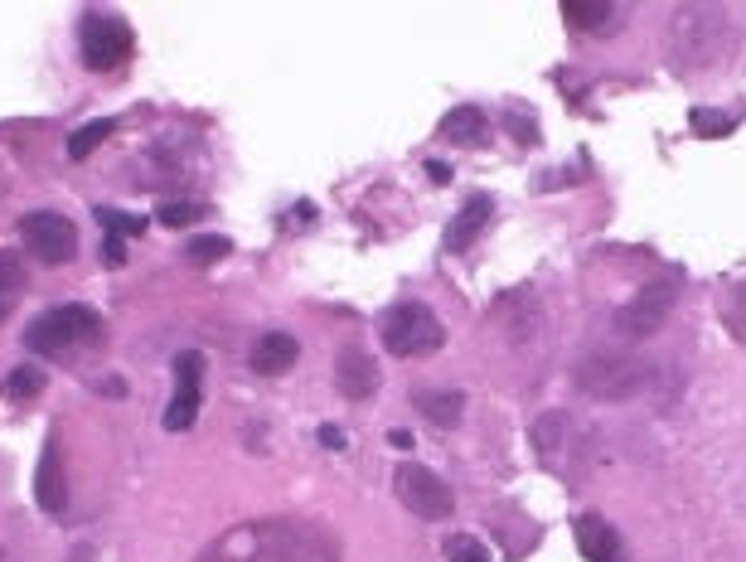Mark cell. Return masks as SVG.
<instances>
[{
  "label": "cell",
  "mask_w": 746,
  "mask_h": 562,
  "mask_svg": "<svg viewBox=\"0 0 746 562\" xmlns=\"http://www.w3.org/2000/svg\"><path fill=\"white\" fill-rule=\"evenodd\" d=\"M344 543L330 524L315 519H248L223 529L214 543H204L194 562H340Z\"/></svg>",
  "instance_id": "cell-1"
},
{
  "label": "cell",
  "mask_w": 746,
  "mask_h": 562,
  "mask_svg": "<svg viewBox=\"0 0 746 562\" xmlns=\"http://www.w3.org/2000/svg\"><path fill=\"white\" fill-rule=\"evenodd\" d=\"M732 15L717 5H679L669 20V63L679 73H708L717 59L732 54Z\"/></svg>",
  "instance_id": "cell-2"
},
{
  "label": "cell",
  "mask_w": 746,
  "mask_h": 562,
  "mask_svg": "<svg viewBox=\"0 0 746 562\" xmlns=\"http://www.w3.org/2000/svg\"><path fill=\"white\" fill-rule=\"evenodd\" d=\"M102 335V320L88 306H54V311H39L25 325V349L39 359H68L78 354L83 344H93Z\"/></svg>",
  "instance_id": "cell-3"
},
{
  "label": "cell",
  "mask_w": 746,
  "mask_h": 562,
  "mask_svg": "<svg viewBox=\"0 0 746 562\" xmlns=\"http://www.w3.org/2000/svg\"><path fill=\"white\" fill-rule=\"evenodd\" d=\"M650 383V364L640 354H621V349H596L577 364V388L596 398V403H621L635 398Z\"/></svg>",
  "instance_id": "cell-4"
},
{
  "label": "cell",
  "mask_w": 746,
  "mask_h": 562,
  "mask_svg": "<svg viewBox=\"0 0 746 562\" xmlns=\"http://www.w3.org/2000/svg\"><path fill=\"white\" fill-rule=\"evenodd\" d=\"M378 340L398 359H422V354H436L446 344V330H441V320L422 301H398L378 320Z\"/></svg>",
  "instance_id": "cell-5"
},
{
  "label": "cell",
  "mask_w": 746,
  "mask_h": 562,
  "mask_svg": "<svg viewBox=\"0 0 746 562\" xmlns=\"http://www.w3.org/2000/svg\"><path fill=\"white\" fill-rule=\"evenodd\" d=\"M78 49H83V63L97 68V73H107V68H122L131 59V49H136V34L126 25L122 15H112V10H88L83 20H78Z\"/></svg>",
  "instance_id": "cell-6"
},
{
  "label": "cell",
  "mask_w": 746,
  "mask_h": 562,
  "mask_svg": "<svg viewBox=\"0 0 746 562\" xmlns=\"http://www.w3.org/2000/svg\"><path fill=\"white\" fill-rule=\"evenodd\" d=\"M674 301H679V277L650 281V286H640L616 311V330H621L625 340H650L654 330L674 315Z\"/></svg>",
  "instance_id": "cell-7"
},
{
  "label": "cell",
  "mask_w": 746,
  "mask_h": 562,
  "mask_svg": "<svg viewBox=\"0 0 746 562\" xmlns=\"http://www.w3.org/2000/svg\"><path fill=\"white\" fill-rule=\"evenodd\" d=\"M393 490H398V500L417 514V519H446L451 509H456V495H451V485L436 475V470L417 466V461H403V466L393 470Z\"/></svg>",
  "instance_id": "cell-8"
},
{
  "label": "cell",
  "mask_w": 746,
  "mask_h": 562,
  "mask_svg": "<svg viewBox=\"0 0 746 562\" xmlns=\"http://www.w3.org/2000/svg\"><path fill=\"white\" fill-rule=\"evenodd\" d=\"M20 238L25 248L44 262V267H63L73 252H78V228L68 214H54V209H39V214H25L20 219Z\"/></svg>",
  "instance_id": "cell-9"
},
{
  "label": "cell",
  "mask_w": 746,
  "mask_h": 562,
  "mask_svg": "<svg viewBox=\"0 0 746 562\" xmlns=\"http://www.w3.org/2000/svg\"><path fill=\"white\" fill-rule=\"evenodd\" d=\"M199 398H204V354L185 349L175 359V398L165 407V432H189L199 417Z\"/></svg>",
  "instance_id": "cell-10"
},
{
  "label": "cell",
  "mask_w": 746,
  "mask_h": 562,
  "mask_svg": "<svg viewBox=\"0 0 746 562\" xmlns=\"http://www.w3.org/2000/svg\"><path fill=\"white\" fill-rule=\"evenodd\" d=\"M335 388H340L349 403H364V398L378 393V364H373L369 349L344 344L340 354H335Z\"/></svg>",
  "instance_id": "cell-11"
},
{
  "label": "cell",
  "mask_w": 746,
  "mask_h": 562,
  "mask_svg": "<svg viewBox=\"0 0 746 562\" xmlns=\"http://www.w3.org/2000/svg\"><path fill=\"white\" fill-rule=\"evenodd\" d=\"M577 548H582L587 562H625L621 533L611 529L601 514H582V519H577Z\"/></svg>",
  "instance_id": "cell-12"
},
{
  "label": "cell",
  "mask_w": 746,
  "mask_h": 562,
  "mask_svg": "<svg viewBox=\"0 0 746 562\" xmlns=\"http://www.w3.org/2000/svg\"><path fill=\"white\" fill-rule=\"evenodd\" d=\"M562 25L577 34H616L621 5H606V0H562Z\"/></svg>",
  "instance_id": "cell-13"
},
{
  "label": "cell",
  "mask_w": 746,
  "mask_h": 562,
  "mask_svg": "<svg viewBox=\"0 0 746 562\" xmlns=\"http://www.w3.org/2000/svg\"><path fill=\"white\" fill-rule=\"evenodd\" d=\"M296 359H301V340L286 335V330H267V335L257 340V349H252V369H257L262 378L286 374Z\"/></svg>",
  "instance_id": "cell-14"
},
{
  "label": "cell",
  "mask_w": 746,
  "mask_h": 562,
  "mask_svg": "<svg viewBox=\"0 0 746 562\" xmlns=\"http://www.w3.org/2000/svg\"><path fill=\"white\" fill-rule=\"evenodd\" d=\"M490 214H495L490 194H470L466 204H461V214H456V219H451V228H446V248H451V252H466L470 243L485 233Z\"/></svg>",
  "instance_id": "cell-15"
},
{
  "label": "cell",
  "mask_w": 746,
  "mask_h": 562,
  "mask_svg": "<svg viewBox=\"0 0 746 562\" xmlns=\"http://www.w3.org/2000/svg\"><path fill=\"white\" fill-rule=\"evenodd\" d=\"M34 500H39V509L44 514H59L63 509V456H59V446L49 441L44 446V456H39V470H34Z\"/></svg>",
  "instance_id": "cell-16"
},
{
  "label": "cell",
  "mask_w": 746,
  "mask_h": 562,
  "mask_svg": "<svg viewBox=\"0 0 746 562\" xmlns=\"http://www.w3.org/2000/svg\"><path fill=\"white\" fill-rule=\"evenodd\" d=\"M412 407L436 422V427H456L461 422V412H466V393L461 388H417L412 393Z\"/></svg>",
  "instance_id": "cell-17"
},
{
  "label": "cell",
  "mask_w": 746,
  "mask_h": 562,
  "mask_svg": "<svg viewBox=\"0 0 746 562\" xmlns=\"http://www.w3.org/2000/svg\"><path fill=\"white\" fill-rule=\"evenodd\" d=\"M441 136L456 141V146H475V141L485 136V112H480V107H451V112L441 117Z\"/></svg>",
  "instance_id": "cell-18"
},
{
  "label": "cell",
  "mask_w": 746,
  "mask_h": 562,
  "mask_svg": "<svg viewBox=\"0 0 746 562\" xmlns=\"http://www.w3.org/2000/svg\"><path fill=\"white\" fill-rule=\"evenodd\" d=\"M107 136H112V122H107V117H102V122L78 126V131L68 136V156H73V160H88V156L97 151V146L107 141Z\"/></svg>",
  "instance_id": "cell-19"
},
{
  "label": "cell",
  "mask_w": 746,
  "mask_h": 562,
  "mask_svg": "<svg viewBox=\"0 0 746 562\" xmlns=\"http://www.w3.org/2000/svg\"><path fill=\"white\" fill-rule=\"evenodd\" d=\"M199 219H209V204H194V199H170L156 209V223H170V228H189Z\"/></svg>",
  "instance_id": "cell-20"
},
{
  "label": "cell",
  "mask_w": 746,
  "mask_h": 562,
  "mask_svg": "<svg viewBox=\"0 0 746 562\" xmlns=\"http://www.w3.org/2000/svg\"><path fill=\"white\" fill-rule=\"evenodd\" d=\"M185 252H189V262H218V257L233 252V243H228L223 233H199V238L185 243Z\"/></svg>",
  "instance_id": "cell-21"
},
{
  "label": "cell",
  "mask_w": 746,
  "mask_h": 562,
  "mask_svg": "<svg viewBox=\"0 0 746 562\" xmlns=\"http://www.w3.org/2000/svg\"><path fill=\"white\" fill-rule=\"evenodd\" d=\"M97 223H102V233H117V238H136L146 228V219L122 214V209H107V204H97Z\"/></svg>",
  "instance_id": "cell-22"
},
{
  "label": "cell",
  "mask_w": 746,
  "mask_h": 562,
  "mask_svg": "<svg viewBox=\"0 0 746 562\" xmlns=\"http://www.w3.org/2000/svg\"><path fill=\"white\" fill-rule=\"evenodd\" d=\"M446 562H490V548L475 538V533H456L446 543Z\"/></svg>",
  "instance_id": "cell-23"
},
{
  "label": "cell",
  "mask_w": 746,
  "mask_h": 562,
  "mask_svg": "<svg viewBox=\"0 0 746 562\" xmlns=\"http://www.w3.org/2000/svg\"><path fill=\"white\" fill-rule=\"evenodd\" d=\"M5 388H10V398H20V403H25V398H39V393H44V374H39L34 364H20Z\"/></svg>",
  "instance_id": "cell-24"
},
{
  "label": "cell",
  "mask_w": 746,
  "mask_h": 562,
  "mask_svg": "<svg viewBox=\"0 0 746 562\" xmlns=\"http://www.w3.org/2000/svg\"><path fill=\"white\" fill-rule=\"evenodd\" d=\"M693 131L698 136H722V131H732L737 126V117H727V112H708V107H693Z\"/></svg>",
  "instance_id": "cell-25"
},
{
  "label": "cell",
  "mask_w": 746,
  "mask_h": 562,
  "mask_svg": "<svg viewBox=\"0 0 746 562\" xmlns=\"http://www.w3.org/2000/svg\"><path fill=\"white\" fill-rule=\"evenodd\" d=\"M15 286H20V257L0 252V291H15Z\"/></svg>",
  "instance_id": "cell-26"
},
{
  "label": "cell",
  "mask_w": 746,
  "mask_h": 562,
  "mask_svg": "<svg viewBox=\"0 0 746 562\" xmlns=\"http://www.w3.org/2000/svg\"><path fill=\"white\" fill-rule=\"evenodd\" d=\"M102 257H107V267H122L126 262V243L117 233H102Z\"/></svg>",
  "instance_id": "cell-27"
},
{
  "label": "cell",
  "mask_w": 746,
  "mask_h": 562,
  "mask_svg": "<svg viewBox=\"0 0 746 562\" xmlns=\"http://www.w3.org/2000/svg\"><path fill=\"white\" fill-rule=\"evenodd\" d=\"M504 122H509V131H514V136H519V141H538V126H533V122H524V117H519V112H509V117H504Z\"/></svg>",
  "instance_id": "cell-28"
},
{
  "label": "cell",
  "mask_w": 746,
  "mask_h": 562,
  "mask_svg": "<svg viewBox=\"0 0 746 562\" xmlns=\"http://www.w3.org/2000/svg\"><path fill=\"white\" fill-rule=\"evenodd\" d=\"M315 437H320V446H335V451L344 446V432H340V427H320Z\"/></svg>",
  "instance_id": "cell-29"
},
{
  "label": "cell",
  "mask_w": 746,
  "mask_h": 562,
  "mask_svg": "<svg viewBox=\"0 0 746 562\" xmlns=\"http://www.w3.org/2000/svg\"><path fill=\"white\" fill-rule=\"evenodd\" d=\"M388 446H398V451H412V432H407V427H393V432H388Z\"/></svg>",
  "instance_id": "cell-30"
},
{
  "label": "cell",
  "mask_w": 746,
  "mask_h": 562,
  "mask_svg": "<svg viewBox=\"0 0 746 562\" xmlns=\"http://www.w3.org/2000/svg\"><path fill=\"white\" fill-rule=\"evenodd\" d=\"M427 175H432V180H441V185H446V180H451V165H446V160H427Z\"/></svg>",
  "instance_id": "cell-31"
}]
</instances>
